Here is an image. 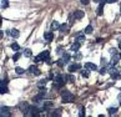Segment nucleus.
Instances as JSON below:
<instances>
[{
  "label": "nucleus",
  "instance_id": "nucleus-43",
  "mask_svg": "<svg viewBox=\"0 0 121 117\" xmlns=\"http://www.w3.org/2000/svg\"><path fill=\"white\" fill-rule=\"evenodd\" d=\"M119 46H120V49H121V41L119 42Z\"/></svg>",
  "mask_w": 121,
  "mask_h": 117
},
{
  "label": "nucleus",
  "instance_id": "nucleus-12",
  "mask_svg": "<svg viewBox=\"0 0 121 117\" xmlns=\"http://www.w3.org/2000/svg\"><path fill=\"white\" fill-rule=\"evenodd\" d=\"M80 46H81V44L80 42H74L73 45H71V51H74V52H78L79 51V49H80Z\"/></svg>",
  "mask_w": 121,
  "mask_h": 117
},
{
  "label": "nucleus",
  "instance_id": "nucleus-13",
  "mask_svg": "<svg viewBox=\"0 0 121 117\" xmlns=\"http://www.w3.org/2000/svg\"><path fill=\"white\" fill-rule=\"evenodd\" d=\"M85 40H86V38H85V35H84V34H79L78 36H76V41L80 42V44H84Z\"/></svg>",
  "mask_w": 121,
  "mask_h": 117
},
{
  "label": "nucleus",
  "instance_id": "nucleus-39",
  "mask_svg": "<svg viewBox=\"0 0 121 117\" xmlns=\"http://www.w3.org/2000/svg\"><path fill=\"white\" fill-rule=\"evenodd\" d=\"M57 54H62V47H57Z\"/></svg>",
  "mask_w": 121,
  "mask_h": 117
},
{
  "label": "nucleus",
  "instance_id": "nucleus-21",
  "mask_svg": "<svg viewBox=\"0 0 121 117\" xmlns=\"http://www.w3.org/2000/svg\"><path fill=\"white\" fill-rule=\"evenodd\" d=\"M8 92H9V90H8L6 86H0V93H1V95H4V93H8Z\"/></svg>",
  "mask_w": 121,
  "mask_h": 117
},
{
  "label": "nucleus",
  "instance_id": "nucleus-31",
  "mask_svg": "<svg viewBox=\"0 0 121 117\" xmlns=\"http://www.w3.org/2000/svg\"><path fill=\"white\" fill-rule=\"evenodd\" d=\"M65 65V61L62 60V58H60V60H57V66H60V67H62Z\"/></svg>",
  "mask_w": 121,
  "mask_h": 117
},
{
  "label": "nucleus",
  "instance_id": "nucleus-30",
  "mask_svg": "<svg viewBox=\"0 0 121 117\" xmlns=\"http://www.w3.org/2000/svg\"><path fill=\"white\" fill-rule=\"evenodd\" d=\"M107 71H109V72H110L111 75H114V74H116V72H117V70H116L115 67H110V69L107 70Z\"/></svg>",
  "mask_w": 121,
  "mask_h": 117
},
{
  "label": "nucleus",
  "instance_id": "nucleus-22",
  "mask_svg": "<svg viewBox=\"0 0 121 117\" xmlns=\"http://www.w3.org/2000/svg\"><path fill=\"white\" fill-rule=\"evenodd\" d=\"M15 72H16L17 75H23V74L25 72V70L23 69V67H16V69H15Z\"/></svg>",
  "mask_w": 121,
  "mask_h": 117
},
{
  "label": "nucleus",
  "instance_id": "nucleus-9",
  "mask_svg": "<svg viewBox=\"0 0 121 117\" xmlns=\"http://www.w3.org/2000/svg\"><path fill=\"white\" fill-rule=\"evenodd\" d=\"M8 34L10 35L11 38H14V39H17V38H19V35H20V33H19V31H17L16 29H13V30H10Z\"/></svg>",
  "mask_w": 121,
  "mask_h": 117
},
{
  "label": "nucleus",
  "instance_id": "nucleus-44",
  "mask_svg": "<svg viewBox=\"0 0 121 117\" xmlns=\"http://www.w3.org/2000/svg\"><path fill=\"white\" fill-rule=\"evenodd\" d=\"M120 57H121V52H120Z\"/></svg>",
  "mask_w": 121,
  "mask_h": 117
},
{
  "label": "nucleus",
  "instance_id": "nucleus-16",
  "mask_svg": "<svg viewBox=\"0 0 121 117\" xmlns=\"http://www.w3.org/2000/svg\"><path fill=\"white\" fill-rule=\"evenodd\" d=\"M59 31H60L61 34L66 33V31H68V25H66V24H62V25H60V28H59Z\"/></svg>",
  "mask_w": 121,
  "mask_h": 117
},
{
  "label": "nucleus",
  "instance_id": "nucleus-10",
  "mask_svg": "<svg viewBox=\"0 0 121 117\" xmlns=\"http://www.w3.org/2000/svg\"><path fill=\"white\" fill-rule=\"evenodd\" d=\"M120 55H117V54H116V55H112V58H111V61H110V64H111V66H114V65H116L119 62V60H120Z\"/></svg>",
  "mask_w": 121,
  "mask_h": 117
},
{
  "label": "nucleus",
  "instance_id": "nucleus-24",
  "mask_svg": "<svg viewBox=\"0 0 121 117\" xmlns=\"http://www.w3.org/2000/svg\"><path fill=\"white\" fill-rule=\"evenodd\" d=\"M107 111H109V115H114V113L117 112V107H110Z\"/></svg>",
  "mask_w": 121,
  "mask_h": 117
},
{
  "label": "nucleus",
  "instance_id": "nucleus-7",
  "mask_svg": "<svg viewBox=\"0 0 121 117\" xmlns=\"http://www.w3.org/2000/svg\"><path fill=\"white\" fill-rule=\"evenodd\" d=\"M29 72H31V74H35V75H40V74H41V72H40V70L38 69V67L36 66H35V65H31L30 67H29Z\"/></svg>",
  "mask_w": 121,
  "mask_h": 117
},
{
  "label": "nucleus",
  "instance_id": "nucleus-36",
  "mask_svg": "<svg viewBox=\"0 0 121 117\" xmlns=\"http://www.w3.org/2000/svg\"><path fill=\"white\" fill-rule=\"evenodd\" d=\"M80 3H81L82 5H87V4L90 3V0H80Z\"/></svg>",
  "mask_w": 121,
  "mask_h": 117
},
{
  "label": "nucleus",
  "instance_id": "nucleus-29",
  "mask_svg": "<svg viewBox=\"0 0 121 117\" xmlns=\"http://www.w3.org/2000/svg\"><path fill=\"white\" fill-rule=\"evenodd\" d=\"M61 110H55V112H51V116H60Z\"/></svg>",
  "mask_w": 121,
  "mask_h": 117
},
{
  "label": "nucleus",
  "instance_id": "nucleus-38",
  "mask_svg": "<svg viewBox=\"0 0 121 117\" xmlns=\"http://www.w3.org/2000/svg\"><path fill=\"white\" fill-rule=\"evenodd\" d=\"M116 1H117V0H106V3H109V4H114Z\"/></svg>",
  "mask_w": 121,
  "mask_h": 117
},
{
  "label": "nucleus",
  "instance_id": "nucleus-20",
  "mask_svg": "<svg viewBox=\"0 0 121 117\" xmlns=\"http://www.w3.org/2000/svg\"><path fill=\"white\" fill-rule=\"evenodd\" d=\"M45 85H46V80H41V81H39V82H38V87L43 88V87H45Z\"/></svg>",
  "mask_w": 121,
  "mask_h": 117
},
{
  "label": "nucleus",
  "instance_id": "nucleus-1",
  "mask_svg": "<svg viewBox=\"0 0 121 117\" xmlns=\"http://www.w3.org/2000/svg\"><path fill=\"white\" fill-rule=\"evenodd\" d=\"M61 100H62V102H64V103L73 102L74 95H73L70 91H68V90H65V91H62V93H61Z\"/></svg>",
  "mask_w": 121,
  "mask_h": 117
},
{
  "label": "nucleus",
  "instance_id": "nucleus-18",
  "mask_svg": "<svg viewBox=\"0 0 121 117\" xmlns=\"http://www.w3.org/2000/svg\"><path fill=\"white\" fill-rule=\"evenodd\" d=\"M92 30H94V28H92V25H87L86 28H85V34H91L92 33Z\"/></svg>",
  "mask_w": 121,
  "mask_h": 117
},
{
  "label": "nucleus",
  "instance_id": "nucleus-33",
  "mask_svg": "<svg viewBox=\"0 0 121 117\" xmlns=\"http://www.w3.org/2000/svg\"><path fill=\"white\" fill-rule=\"evenodd\" d=\"M111 76H112V79H114V80H119V79H121V75L117 74V72L114 74V75H111Z\"/></svg>",
  "mask_w": 121,
  "mask_h": 117
},
{
  "label": "nucleus",
  "instance_id": "nucleus-34",
  "mask_svg": "<svg viewBox=\"0 0 121 117\" xmlns=\"http://www.w3.org/2000/svg\"><path fill=\"white\" fill-rule=\"evenodd\" d=\"M109 52L111 54V55H116V54H117V50H116V49H115V47H111Z\"/></svg>",
  "mask_w": 121,
  "mask_h": 117
},
{
  "label": "nucleus",
  "instance_id": "nucleus-3",
  "mask_svg": "<svg viewBox=\"0 0 121 117\" xmlns=\"http://www.w3.org/2000/svg\"><path fill=\"white\" fill-rule=\"evenodd\" d=\"M66 81H68V77H66V76H64V75H57L56 77H55V81H54V82L57 84V85H60V86L62 87V86L65 85Z\"/></svg>",
  "mask_w": 121,
  "mask_h": 117
},
{
  "label": "nucleus",
  "instance_id": "nucleus-11",
  "mask_svg": "<svg viewBox=\"0 0 121 117\" xmlns=\"http://www.w3.org/2000/svg\"><path fill=\"white\" fill-rule=\"evenodd\" d=\"M85 67H86L87 70H92V71L97 70V66L95 64H92V62H86V64H85Z\"/></svg>",
  "mask_w": 121,
  "mask_h": 117
},
{
  "label": "nucleus",
  "instance_id": "nucleus-19",
  "mask_svg": "<svg viewBox=\"0 0 121 117\" xmlns=\"http://www.w3.org/2000/svg\"><path fill=\"white\" fill-rule=\"evenodd\" d=\"M31 55H33V52H31L30 49H25L24 50V56L25 57H31Z\"/></svg>",
  "mask_w": 121,
  "mask_h": 117
},
{
  "label": "nucleus",
  "instance_id": "nucleus-27",
  "mask_svg": "<svg viewBox=\"0 0 121 117\" xmlns=\"http://www.w3.org/2000/svg\"><path fill=\"white\" fill-rule=\"evenodd\" d=\"M21 56V54L19 52V51H16L15 52V55L14 56H13V60H14V61H17V60H19V57Z\"/></svg>",
  "mask_w": 121,
  "mask_h": 117
},
{
  "label": "nucleus",
  "instance_id": "nucleus-5",
  "mask_svg": "<svg viewBox=\"0 0 121 117\" xmlns=\"http://www.w3.org/2000/svg\"><path fill=\"white\" fill-rule=\"evenodd\" d=\"M105 3H106V0H104V1H101V3H100V5L97 6V10H96V13H97V15H99V16H101V15H102V11H104Z\"/></svg>",
  "mask_w": 121,
  "mask_h": 117
},
{
  "label": "nucleus",
  "instance_id": "nucleus-35",
  "mask_svg": "<svg viewBox=\"0 0 121 117\" xmlns=\"http://www.w3.org/2000/svg\"><path fill=\"white\" fill-rule=\"evenodd\" d=\"M101 65H102V66H107V60H106L105 57L101 58Z\"/></svg>",
  "mask_w": 121,
  "mask_h": 117
},
{
  "label": "nucleus",
  "instance_id": "nucleus-26",
  "mask_svg": "<svg viewBox=\"0 0 121 117\" xmlns=\"http://www.w3.org/2000/svg\"><path fill=\"white\" fill-rule=\"evenodd\" d=\"M8 6H9L8 0H1V9H6Z\"/></svg>",
  "mask_w": 121,
  "mask_h": 117
},
{
  "label": "nucleus",
  "instance_id": "nucleus-2",
  "mask_svg": "<svg viewBox=\"0 0 121 117\" xmlns=\"http://www.w3.org/2000/svg\"><path fill=\"white\" fill-rule=\"evenodd\" d=\"M49 58H50V54H49V51H44L41 54H39L34 60H35V62H39V61H48Z\"/></svg>",
  "mask_w": 121,
  "mask_h": 117
},
{
  "label": "nucleus",
  "instance_id": "nucleus-8",
  "mask_svg": "<svg viewBox=\"0 0 121 117\" xmlns=\"http://www.w3.org/2000/svg\"><path fill=\"white\" fill-rule=\"evenodd\" d=\"M74 19L75 20H79V19H81V17H84V11H81V10H76V11H74Z\"/></svg>",
  "mask_w": 121,
  "mask_h": 117
},
{
  "label": "nucleus",
  "instance_id": "nucleus-41",
  "mask_svg": "<svg viewBox=\"0 0 121 117\" xmlns=\"http://www.w3.org/2000/svg\"><path fill=\"white\" fill-rule=\"evenodd\" d=\"M81 57V54H76V56H75V58H80Z\"/></svg>",
  "mask_w": 121,
  "mask_h": 117
},
{
  "label": "nucleus",
  "instance_id": "nucleus-40",
  "mask_svg": "<svg viewBox=\"0 0 121 117\" xmlns=\"http://www.w3.org/2000/svg\"><path fill=\"white\" fill-rule=\"evenodd\" d=\"M84 115H85V111H84V110L81 109V111H80V113H79V116H84Z\"/></svg>",
  "mask_w": 121,
  "mask_h": 117
},
{
  "label": "nucleus",
  "instance_id": "nucleus-14",
  "mask_svg": "<svg viewBox=\"0 0 121 117\" xmlns=\"http://www.w3.org/2000/svg\"><path fill=\"white\" fill-rule=\"evenodd\" d=\"M1 116L4 117V116H5V117H8V116H10V112H9V109H8V107H1Z\"/></svg>",
  "mask_w": 121,
  "mask_h": 117
},
{
  "label": "nucleus",
  "instance_id": "nucleus-17",
  "mask_svg": "<svg viewBox=\"0 0 121 117\" xmlns=\"http://www.w3.org/2000/svg\"><path fill=\"white\" fill-rule=\"evenodd\" d=\"M59 28H60V25H59L57 21H52L51 22V29L52 30H59Z\"/></svg>",
  "mask_w": 121,
  "mask_h": 117
},
{
  "label": "nucleus",
  "instance_id": "nucleus-6",
  "mask_svg": "<svg viewBox=\"0 0 121 117\" xmlns=\"http://www.w3.org/2000/svg\"><path fill=\"white\" fill-rule=\"evenodd\" d=\"M44 39H45L46 41H52V39H54L52 31H46V33H44Z\"/></svg>",
  "mask_w": 121,
  "mask_h": 117
},
{
  "label": "nucleus",
  "instance_id": "nucleus-23",
  "mask_svg": "<svg viewBox=\"0 0 121 117\" xmlns=\"http://www.w3.org/2000/svg\"><path fill=\"white\" fill-rule=\"evenodd\" d=\"M11 49H13V51L16 52V51H19L20 47H19V45H17L16 42H13V44H11Z\"/></svg>",
  "mask_w": 121,
  "mask_h": 117
},
{
  "label": "nucleus",
  "instance_id": "nucleus-25",
  "mask_svg": "<svg viewBox=\"0 0 121 117\" xmlns=\"http://www.w3.org/2000/svg\"><path fill=\"white\" fill-rule=\"evenodd\" d=\"M66 77H68V81H69V82H74V81H75V76L71 75V72H70L68 76H66Z\"/></svg>",
  "mask_w": 121,
  "mask_h": 117
},
{
  "label": "nucleus",
  "instance_id": "nucleus-28",
  "mask_svg": "<svg viewBox=\"0 0 121 117\" xmlns=\"http://www.w3.org/2000/svg\"><path fill=\"white\" fill-rule=\"evenodd\" d=\"M81 75H82V77L87 79V77H89V72H87V70H82V71H81Z\"/></svg>",
  "mask_w": 121,
  "mask_h": 117
},
{
  "label": "nucleus",
  "instance_id": "nucleus-46",
  "mask_svg": "<svg viewBox=\"0 0 121 117\" xmlns=\"http://www.w3.org/2000/svg\"><path fill=\"white\" fill-rule=\"evenodd\" d=\"M120 105H121V101H120Z\"/></svg>",
  "mask_w": 121,
  "mask_h": 117
},
{
  "label": "nucleus",
  "instance_id": "nucleus-32",
  "mask_svg": "<svg viewBox=\"0 0 121 117\" xmlns=\"http://www.w3.org/2000/svg\"><path fill=\"white\" fill-rule=\"evenodd\" d=\"M106 72H107V69H106L105 66H102L101 69H100V74H101V75H105Z\"/></svg>",
  "mask_w": 121,
  "mask_h": 117
},
{
  "label": "nucleus",
  "instance_id": "nucleus-4",
  "mask_svg": "<svg viewBox=\"0 0 121 117\" xmlns=\"http://www.w3.org/2000/svg\"><path fill=\"white\" fill-rule=\"evenodd\" d=\"M80 67H81V65H80V64H73V65H70V66L68 67V71L73 74V72H75L76 70H79Z\"/></svg>",
  "mask_w": 121,
  "mask_h": 117
},
{
  "label": "nucleus",
  "instance_id": "nucleus-45",
  "mask_svg": "<svg viewBox=\"0 0 121 117\" xmlns=\"http://www.w3.org/2000/svg\"><path fill=\"white\" fill-rule=\"evenodd\" d=\"M120 10H121V5H120Z\"/></svg>",
  "mask_w": 121,
  "mask_h": 117
},
{
  "label": "nucleus",
  "instance_id": "nucleus-42",
  "mask_svg": "<svg viewBox=\"0 0 121 117\" xmlns=\"http://www.w3.org/2000/svg\"><path fill=\"white\" fill-rule=\"evenodd\" d=\"M94 1H96V3H101V1H104V0H94Z\"/></svg>",
  "mask_w": 121,
  "mask_h": 117
},
{
  "label": "nucleus",
  "instance_id": "nucleus-37",
  "mask_svg": "<svg viewBox=\"0 0 121 117\" xmlns=\"http://www.w3.org/2000/svg\"><path fill=\"white\" fill-rule=\"evenodd\" d=\"M6 84H8V81L6 80H3L1 84H0V86H6Z\"/></svg>",
  "mask_w": 121,
  "mask_h": 117
},
{
  "label": "nucleus",
  "instance_id": "nucleus-15",
  "mask_svg": "<svg viewBox=\"0 0 121 117\" xmlns=\"http://www.w3.org/2000/svg\"><path fill=\"white\" fill-rule=\"evenodd\" d=\"M70 58H71L70 54H68V52H64V55H62V60L65 61V64H68V62L70 61Z\"/></svg>",
  "mask_w": 121,
  "mask_h": 117
}]
</instances>
